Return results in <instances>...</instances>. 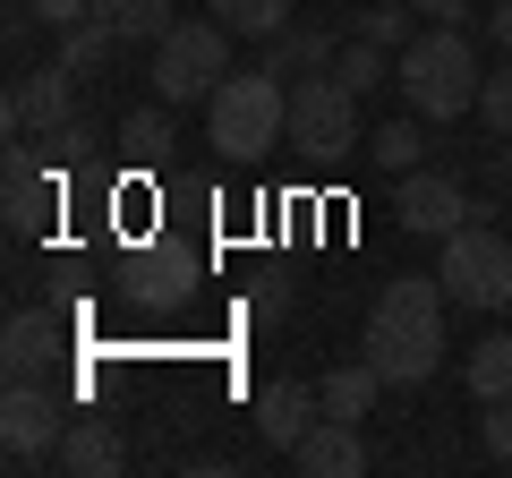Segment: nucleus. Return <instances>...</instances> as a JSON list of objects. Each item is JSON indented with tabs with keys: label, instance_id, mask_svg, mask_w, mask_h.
<instances>
[{
	"label": "nucleus",
	"instance_id": "10",
	"mask_svg": "<svg viewBox=\"0 0 512 478\" xmlns=\"http://www.w3.org/2000/svg\"><path fill=\"white\" fill-rule=\"evenodd\" d=\"M393 214H402V231L444 239V231H461L478 205H470V188L444 180V171H402V188H393Z\"/></svg>",
	"mask_w": 512,
	"mask_h": 478
},
{
	"label": "nucleus",
	"instance_id": "9",
	"mask_svg": "<svg viewBox=\"0 0 512 478\" xmlns=\"http://www.w3.org/2000/svg\"><path fill=\"white\" fill-rule=\"evenodd\" d=\"M60 359H69V316H52V308L9 316V333H0V376L9 385H52Z\"/></svg>",
	"mask_w": 512,
	"mask_h": 478
},
{
	"label": "nucleus",
	"instance_id": "1",
	"mask_svg": "<svg viewBox=\"0 0 512 478\" xmlns=\"http://www.w3.org/2000/svg\"><path fill=\"white\" fill-rule=\"evenodd\" d=\"M444 308H453L444 274H393L384 282V299L367 308V342H359L384 385H427L444 368Z\"/></svg>",
	"mask_w": 512,
	"mask_h": 478
},
{
	"label": "nucleus",
	"instance_id": "26",
	"mask_svg": "<svg viewBox=\"0 0 512 478\" xmlns=\"http://www.w3.org/2000/svg\"><path fill=\"white\" fill-rule=\"evenodd\" d=\"M478 120L512 146V60H504V69H487V86H478Z\"/></svg>",
	"mask_w": 512,
	"mask_h": 478
},
{
	"label": "nucleus",
	"instance_id": "18",
	"mask_svg": "<svg viewBox=\"0 0 512 478\" xmlns=\"http://www.w3.org/2000/svg\"><path fill=\"white\" fill-rule=\"evenodd\" d=\"M367 163L384 171V180H402V171L427 163V120L419 111H402V120H384V129H367Z\"/></svg>",
	"mask_w": 512,
	"mask_h": 478
},
{
	"label": "nucleus",
	"instance_id": "19",
	"mask_svg": "<svg viewBox=\"0 0 512 478\" xmlns=\"http://www.w3.org/2000/svg\"><path fill=\"white\" fill-rule=\"evenodd\" d=\"M94 18H111V35L120 43H163L171 26H180V0H94Z\"/></svg>",
	"mask_w": 512,
	"mask_h": 478
},
{
	"label": "nucleus",
	"instance_id": "31",
	"mask_svg": "<svg viewBox=\"0 0 512 478\" xmlns=\"http://www.w3.org/2000/svg\"><path fill=\"white\" fill-rule=\"evenodd\" d=\"M9 9H18V0H9Z\"/></svg>",
	"mask_w": 512,
	"mask_h": 478
},
{
	"label": "nucleus",
	"instance_id": "4",
	"mask_svg": "<svg viewBox=\"0 0 512 478\" xmlns=\"http://www.w3.org/2000/svg\"><path fill=\"white\" fill-rule=\"evenodd\" d=\"M231 77V26L222 18H180L154 43V103H205V94Z\"/></svg>",
	"mask_w": 512,
	"mask_h": 478
},
{
	"label": "nucleus",
	"instance_id": "6",
	"mask_svg": "<svg viewBox=\"0 0 512 478\" xmlns=\"http://www.w3.org/2000/svg\"><path fill=\"white\" fill-rule=\"evenodd\" d=\"M291 146L308 154V163H342L350 146H367L359 137V94L342 86V77H291Z\"/></svg>",
	"mask_w": 512,
	"mask_h": 478
},
{
	"label": "nucleus",
	"instance_id": "23",
	"mask_svg": "<svg viewBox=\"0 0 512 478\" xmlns=\"http://www.w3.org/2000/svg\"><path fill=\"white\" fill-rule=\"evenodd\" d=\"M120 154H128V163H163V154H171V103L128 111V120H120Z\"/></svg>",
	"mask_w": 512,
	"mask_h": 478
},
{
	"label": "nucleus",
	"instance_id": "25",
	"mask_svg": "<svg viewBox=\"0 0 512 478\" xmlns=\"http://www.w3.org/2000/svg\"><path fill=\"white\" fill-rule=\"evenodd\" d=\"M410 18H419L410 0H376V9H359V18H350V35H359V43H384V52H402V43L419 35Z\"/></svg>",
	"mask_w": 512,
	"mask_h": 478
},
{
	"label": "nucleus",
	"instance_id": "24",
	"mask_svg": "<svg viewBox=\"0 0 512 478\" xmlns=\"http://www.w3.org/2000/svg\"><path fill=\"white\" fill-rule=\"evenodd\" d=\"M111 52H120V35H111V18H77V26H60V60H69L77 77H86V69H103Z\"/></svg>",
	"mask_w": 512,
	"mask_h": 478
},
{
	"label": "nucleus",
	"instance_id": "20",
	"mask_svg": "<svg viewBox=\"0 0 512 478\" xmlns=\"http://www.w3.org/2000/svg\"><path fill=\"white\" fill-rule=\"evenodd\" d=\"M461 393L470 402H512V333H495V342H478L461 359Z\"/></svg>",
	"mask_w": 512,
	"mask_h": 478
},
{
	"label": "nucleus",
	"instance_id": "3",
	"mask_svg": "<svg viewBox=\"0 0 512 478\" xmlns=\"http://www.w3.org/2000/svg\"><path fill=\"white\" fill-rule=\"evenodd\" d=\"M393 86H402V103L419 111V120H461V111H478L487 69H478V52H470V26H427V35H410L402 60H393Z\"/></svg>",
	"mask_w": 512,
	"mask_h": 478
},
{
	"label": "nucleus",
	"instance_id": "15",
	"mask_svg": "<svg viewBox=\"0 0 512 478\" xmlns=\"http://www.w3.org/2000/svg\"><path fill=\"white\" fill-rule=\"evenodd\" d=\"M120 461H128V444H120V427H111V419H69L52 470H69V478H111Z\"/></svg>",
	"mask_w": 512,
	"mask_h": 478
},
{
	"label": "nucleus",
	"instance_id": "30",
	"mask_svg": "<svg viewBox=\"0 0 512 478\" xmlns=\"http://www.w3.org/2000/svg\"><path fill=\"white\" fill-rule=\"evenodd\" d=\"M487 35H495V52L512 60V0H495V9H487Z\"/></svg>",
	"mask_w": 512,
	"mask_h": 478
},
{
	"label": "nucleus",
	"instance_id": "22",
	"mask_svg": "<svg viewBox=\"0 0 512 478\" xmlns=\"http://www.w3.org/2000/svg\"><path fill=\"white\" fill-rule=\"evenodd\" d=\"M231 35H248V43H274L282 26H291V0H205Z\"/></svg>",
	"mask_w": 512,
	"mask_h": 478
},
{
	"label": "nucleus",
	"instance_id": "2",
	"mask_svg": "<svg viewBox=\"0 0 512 478\" xmlns=\"http://www.w3.org/2000/svg\"><path fill=\"white\" fill-rule=\"evenodd\" d=\"M205 146L222 163H256V154L291 146V77H274L265 60L248 77H222L205 94Z\"/></svg>",
	"mask_w": 512,
	"mask_h": 478
},
{
	"label": "nucleus",
	"instance_id": "11",
	"mask_svg": "<svg viewBox=\"0 0 512 478\" xmlns=\"http://www.w3.org/2000/svg\"><path fill=\"white\" fill-rule=\"evenodd\" d=\"M197 248H188V239H154V248H137V257H128V299H137V308H180L188 291H197Z\"/></svg>",
	"mask_w": 512,
	"mask_h": 478
},
{
	"label": "nucleus",
	"instance_id": "14",
	"mask_svg": "<svg viewBox=\"0 0 512 478\" xmlns=\"http://www.w3.org/2000/svg\"><path fill=\"white\" fill-rule=\"evenodd\" d=\"M291 461H299L308 478H359V470H367V436H359L350 419H316L308 436L291 444Z\"/></svg>",
	"mask_w": 512,
	"mask_h": 478
},
{
	"label": "nucleus",
	"instance_id": "16",
	"mask_svg": "<svg viewBox=\"0 0 512 478\" xmlns=\"http://www.w3.org/2000/svg\"><path fill=\"white\" fill-rule=\"evenodd\" d=\"M333 60H342V35H333V26H282V35L265 43V69L274 77H325Z\"/></svg>",
	"mask_w": 512,
	"mask_h": 478
},
{
	"label": "nucleus",
	"instance_id": "29",
	"mask_svg": "<svg viewBox=\"0 0 512 478\" xmlns=\"http://www.w3.org/2000/svg\"><path fill=\"white\" fill-rule=\"evenodd\" d=\"M410 9H419L427 26H461V18H470V0H410Z\"/></svg>",
	"mask_w": 512,
	"mask_h": 478
},
{
	"label": "nucleus",
	"instance_id": "7",
	"mask_svg": "<svg viewBox=\"0 0 512 478\" xmlns=\"http://www.w3.org/2000/svg\"><path fill=\"white\" fill-rule=\"evenodd\" d=\"M0 120H9V137H52V129H69V120H77V69H69V60H52V69H18V77H9Z\"/></svg>",
	"mask_w": 512,
	"mask_h": 478
},
{
	"label": "nucleus",
	"instance_id": "28",
	"mask_svg": "<svg viewBox=\"0 0 512 478\" xmlns=\"http://www.w3.org/2000/svg\"><path fill=\"white\" fill-rule=\"evenodd\" d=\"M18 9H35L52 35H60V26H77V18H94V0H18Z\"/></svg>",
	"mask_w": 512,
	"mask_h": 478
},
{
	"label": "nucleus",
	"instance_id": "8",
	"mask_svg": "<svg viewBox=\"0 0 512 478\" xmlns=\"http://www.w3.org/2000/svg\"><path fill=\"white\" fill-rule=\"evenodd\" d=\"M60 436H69V402H60L52 385H9V402H0V444H9V461H52Z\"/></svg>",
	"mask_w": 512,
	"mask_h": 478
},
{
	"label": "nucleus",
	"instance_id": "13",
	"mask_svg": "<svg viewBox=\"0 0 512 478\" xmlns=\"http://www.w3.org/2000/svg\"><path fill=\"white\" fill-rule=\"evenodd\" d=\"M316 419H325V402H316V385H299V376H274V385L256 393V436L282 444V453H291Z\"/></svg>",
	"mask_w": 512,
	"mask_h": 478
},
{
	"label": "nucleus",
	"instance_id": "21",
	"mask_svg": "<svg viewBox=\"0 0 512 478\" xmlns=\"http://www.w3.org/2000/svg\"><path fill=\"white\" fill-rule=\"evenodd\" d=\"M393 60H402V52H384V43H359V35H350V43H342V60H333V77H342V86L367 103V94L393 86Z\"/></svg>",
	"mask_w": 512,
	"mask_h": 478
},
{
	"label": "nucleus",
	"instance_id": "12",
	"mask_svg": "<svg viewBox=\"0 0 512 478\" xmlns=\"http://www.w3.org/2000/svg\"><path fill=\"white\" fill-rule=\"evenodd\" d=\"M52 214H60V163L35 146H9V231L35 239Z\"/></svg>",
	"mask_w": 512,
	"mask_h": 478
},
{
	"label": "nucleus",
	"instance_id": "5",
	"mask_svg": "<svg viewBox=\"0 0 512 478\" xmlns=\"http://www.w3.org/2000/svg\"><path fill=\"white\" fill-rule=\"evenodd\" d=\"M444 291H453V308H512V231H487V222H461V231H444Z\"/></svg>",
	"mask_w": 512,
	"mask_h": 478
},
{
	"label": "nucleus",
	"instance_id": "27",
	"mask_svg": "<svg viewBox=\"0 0 512 478\" xmlns=\"http://www.w3.org/2000/svg\"><path fill=\"white\" fill-rule=\"evenodd\" d=\"M478 444H487V461L512 470V402H478Z\"/></svg>",
	"mask_w": 512,
	"mask_h": 478
},
{
	"label": "nucleus",
	"instance_id": "17",
	"mask_svg": "<svg viewBox=\"0 0 512 478\" xmlns=\"http://www.w3.org/2000/svg\"><path fill=\"white\" fill-rule=\"evenodd\" d=\"M376 393H384V376H376V359H342V368H325V385H316V402H325V419H350L359 427L367 410H376Z\"/></svg>",
	"mask_w": 512,
	"mask_h": 478
}]
</instances>
